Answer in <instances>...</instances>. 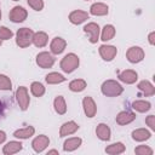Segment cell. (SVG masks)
<instances>
[{"label":"cell","instance_id":"obj_31","mask_svg":"<svg viewBox=\"0 0 155 155\" xmlns=\"http://www.w3.org/2000/svg\"><path fill=\"white\" fill-rule=\"evenodd\" d=\"M30 91H31V93H33L35 97H41V96H44V93H45V87H44V85H42L41 82L35 81V82L31 84Z\"/></svg>","mask_w":155,"mask_h":155},{"label":"cell","instance_id":"obj_2","mask_svg":"<svg viewBox=\"0 0 155 155\" xmlns=\"http://www.w3.org/2000/svg\"><path fill=\"white\" fill-rule=\"evenodd\" d=\"M33 36H34V31L31 29L21 28L16 34V44L22 48L28 47L33 42Z\"/></svg>","mask_w":155,"mask_h":155},{"label":"cell","instance_id":"obj_5","mask_svg":"<svg viewBox=\"0 0 155 155\" xmlns=\"http://www.w3.org/2000/svg\"><path fill=\"white\" fill-rule=\"evenodd\" d=\"M36 64L40 68H51L54 64V57L48 52H40L36 56Z\"/></svg>","mask_w":155,"mask_h":155},{"label":"cell","instance_id":"obj_16","mask_svg":"<svg viewBox=\"0 0 155 155\" xmlns=\"http://www.w3.org/2000/svg\"><path fill=\"white\" fill-rule=\"evenodd\" d=\"M23 148V144L21 142H17V140H12V142H8L4 149H2V153L5 155H12V154H16L18 153L19 150H22Z\"/></svg>","mask_w":155,"mask_h":155},{"label":"cell","instance_id":"obj_13","mask_svg":"<svg viewBox=\"0 0 155 155\" xmlns=\"http://www.w3.org/2000/svg\"><path fill=\"white\" fill-rule=\"evenodd\" d=\"M67 46V42L64 39L62 38H54L52 41H51V45H50V48H51V52L53 54H59L64 51Z\"/></svg>","mask_w":155,"mask_h":155},{"label":"cell","instance_id":"obj_15","mask_svg":"<svg viewBox=\"0 0 155 155\" xmlns=\"http://www.w3.org/2000/svg\"><path fill=\"white\" fill-rule=\"evenodd\" d=\"M79 128V125L74 121H68V122H64L59 130V136L61 137H65V136H69V134H73L74 132H76Z\"/></svg>","mask_w":155,"mask_h":155},{"label":"cell","instance_id":"obj_29","mask_svg":"<svg viewBox=\"0 0 155 155\" xmlns=\"http://www.w3.org/2000/svg\"><path fill=\"white\" fill-rule=\"evenodd\" d=\"M85 87H86V81L82 80V79L73 80L69 84V90L73 91V92H81V91L85 90Z\"/></svg>","mask_w":155,"mask_h":155},{"label":"cell","instance_id":"obj_22","mask_svg":"<svg viewBox=\"0 0 155 155\" xmlns=\"http://www.w3.org/2000/svg\"><path fill=\"white\" fill-rule=\"evenodd\" d=\"M81 138L79 137H74V138H69L64 142V145H63V149L65 151H73L75 149H78L80 145H81Z\"/></svg>","mask_w":155,"mask_h":155},{"label":"cell","instance_id":"obj_25","mask_svg":"<svg viewBox=\"0 0 155 155\" xmlns=\"http://www.w3.org/2000/svg\"><path fill=\"white\" fill-rule=\"evenodd\" d=\"M138 88L145 94V96H153L155 93V87L148 81V80H143L138 84Z\"/></svg>","mask_w":155,"mask_h":155},{"label":"cell","instance_id":"obj_12","mask_svg":"<svg viewBox=\"0 0 155 155\" xmlns=\"http://www.w3.org/2000/svg\"><path fill=\"white\" fill-rule=\"evenodd\" d=\"M86 19H88V13L85 11H81V10H75V11L70 12V15H69V21L73 24H81Z\"/></svg>","mask_w":155,"mask_h":155},{"label":"cell","instance_id":"obj_20","mask_svg":"<svg viewBox=\"0 0 155 155\" xmlns=\"http://www.w3.org/2000/svg\"><path fill=\"white\" fill-rule=\"evenodd\" d=\"M90 12L93 16H105L108 13V6L103 2H96L91 6Z\"/></svg>","mask_w":155,"mask_h":155},{"label":"cell","instance_id":"obj_21","mask_svg":"<svg viewBox=\"0 0 155 155\" xmlns=\"http://www.w3.org/2000/svg\"><path fill=\"white\" fill-rule=\"evenodd\" d=\"M48 41V36L46 33L44 31H38V33H34V36H33V44L36 46V47H44Z\"/></svg>","mask_w":155,"mask_h":155},{"label":"cell","instance_id":"obj_36","mask_svg":"<svg viewBox=\"0 0 155 155\" xmlns=\"http://www.w3.org/2000/svg\"><path fill=\"white\" fill-rule=\"evenodd\" d=\"M145 124H147L151 130H155V116H154V115H149V116L145 119Z\"/></svg>","mask_w":155,"mask_h":155},{"label":"cell","instance_id":"obj_30","mask_svg":"<svg viewBox=\"0 0 155 155\" xmlns=\"http://www.w3.org/2000/svg\"><path fill=\"white\" fill-rule=\"evenodd\" d=\"M132 108L139 113H145L151 108V104L147 101H136L132 103Z\"/></svg>","mask_w":155,"mask_h":155},{"label":"cell","instance_id":"obj_23","mask_svg":"<svg viewBox=\"0 0 155 155\" xmlns=\"http://www.w3.org/2000/svg\"><path fill=\"white\" fill-rule=\"evenodd\" d=\"M150 136H151V133L145 128H138V130H134L132 132V138L134 140H137V142L147 140V139L150 138Z\"/></svg>","mask_w":155,"mask_h":155},{"label":"cell","instance_id":"obj_28","mask_svg":"<svg viewBox=\"0 0 155 155\" xmlns=\"http://www.w3.org/2000/svg\"><path fill=\"white\" fill-rule=\"evenodd\" d=\"M115 35V28L111 25V24H107L104 25L103 30H102V36L101 39L103 41H108V40H111Z\"/></svg>","mask_w":155,"mask_h":155},{"label":"cell","instance_id":"obj_43","mask_svg":"<svg viewBox=\"0 0 155 155\" xmlns=\"http://www.w3.org/2000/svg\"><path fill=\"white\" fill-rule=\"evenodd\" d=\"M13 1H18V0H13Z\"/></svg>","mask_w":155,"mask_h":155},{"label":"cell","instance_id":"obj_40","mask_svg":"<svg viewBox=\"0 0 155 155\" xmlns=\"http://www.w3.org/2000/svg\"><path fill=\"white\" fill-rule=\"evenodd\" d=\"M1 109H2V103L0 102V114H1Z\"/></svg>","mask_w":155,"mask_h":155},{"label":"cell","instance_id":"obj_9","mask_svg":"<svg viewBox=\"0 0 155 155\" xmlns=\"http://www.w3.org/2000/svg\"><path fill=\"white\" fill-rule=\"evenodd\" d=\"M116 52H117L116 47L111 45H102L99 47V54L104 61H108V62L114 59V57L116 56Z\"/></svg>","mask_w":155,"mask_h":155},{"label":"cell","instance_id":"obj_38","mask_svg":"<svg viewBox=\"0 0 155 155\" xmlns=\"http://www.w3.org/2000/svg\"><path fill=\"white\" fill-rule=\"evenodd\" d=\"M154 36H155V33H154V31H153V33H150V35H149V42H150L151 45H154V42H155Z\"/></svg>","mask_w":155,"mask_h":155},{"label":"cell","instance_id":"obj_44","mask_svg":"<svg viewBox=\"0 0 155 155\" xmlns=\"http://www.w3.org/2000/svg\"><path fill=\"white\" fill-rule=\"evenodd\" d=\"M86 1H87V0H86Z\"/></svg>","mask_w":155,"mask_h":155},{"label":"cell","instance_id":"obj_35","mask_svg":"<svg viewBox=\"0 0 155 155\" xmlns=\"http://www.w3.org/2000/svg\"><path fill=\"white\" fill-rule=\"evenodd\" d=\"M28 4L35 11H41L44 8V1L42 0H28Z\"/></svg>","mask_w":155,"mask_h":155},{"label":"cell","instance_id":"obj_24","mask_svg":"<svg viewBox=\"0 0 155 155\" xmlns=\"http://www.w3.org/2000/svg\"><path fill=\"white\" fill-rule=\"evenodd\" d=\"M53 107H54V110L59 114V115H63L65 114L67 111V104H65V101L62 96H58L54 98V102H53Z\"/></svg>","mask_w":155,"mask_h":155},{"label":"cell","instance_id":"obj_6","mask_svg":"<svg viewBox=\"0 0 155 155\" xmlns=\"http://www.w3.org/2000/svg\"><path fill=\"white\" fill-rule=\"evenodd\" d=\"M84 31L90 35V42L91 44H96L98 40H99V25L97 23H87L85 27H84Z\"/></svg>","mask_w":155,"mask_h":155},{"label":"cell","instance_id":"obj_37","mask_svg":"<svg viewBox=\"0 0 155 155\" xmlns=\"http://www.w3.org/2000/svg\"><path fill=\"white\" fill-rule=\"evenodd\" d=\"M5 139H6V133H5L4 131H0V144L4 143Z\"/></svg>","mask_w":155,"mask_h":155},{"label":"cell","instance_id":"obj_4","mask_svg":"<svg viewBox=\"0 0 155 155\" xmlns=\"http://www.w3.org/2000/svg\"><path fill=\"white\" fill-rule=\"evenodd\" d=\"M16 99H17V103L19 104V108L22 110H27L28 107H29V94H28V90L27 87L24 86H21L17 88L16 91Z\"/></svg>","mask_w":155,"mask_h":155},{"label":"cell","instance_id":"obj_19","mask_svg":"<svg viewBox=\"0 0 155 155\" xmlns=\"http://www.w3.org/2000/svg\"><path fill=\"white\" fill-rule=\"evenodd\" d=\"M35 132V128L33 126H27L24 128H19L17 131H15L13 136L16 138H19V139H27V138H30Z\"/></svg>","mask_w":155,"mask_h":155},{"label":"cell","instance_id":"obj_33","mask_svg":"<svg viewBox=\"0 0 155 155\" xmlns=\"http://www.w3.org/2000/svg\"><path fill=\"white\" fill-rule=\"evenodd\" d=\"M134 153L137 155H153V150L147 145H138L134 149Z\"/></svg>","mask_w":155,"mask_h":155},{"label":"cell","instance_id":"obj_8","mask_svg":"<svg viewBox=\"0 0 155 155\" xmlns=\"http://www.w3.org/2000/svg\"><path fill=\"white\" fill-rule=\"evenodd\" d=\"M126 57H127L128 62H131V63H138V62H140L144 58V51L140 47H138V46H133V47H130L127 50Z\"/></svg>","mask_w":155,"mask_h":155},{"label":"cell","instance_id":"obj_17","mask_svg":"<svg viewBox=\"0 0 155 155\" xmlns=\"http://www.w3.org/2000/svg\"><path fill=\"white\" fill-rule=\"evenodd\" d=\"M134 119H136V115H134L133 113L125 110V111H121V113L117 114V116H116V122H117L119 125H127V124L132 122Z\"/></svg>","mask_w":155,"mask_h":155},{"label":"cell","instance_id":"obj_1","mask_svg":"<svg viewBox=\"0 0 155 155\" xmlns=\"http://www.w3.org/2000/svg\"><path fill=\"white\" fill-rule=\"evenodd\" d=\"M101 90H102V93L104 96H107V97L120 96L122 93V91H124L122 86L119 82H116L115 80H107V81H104L102 87H101Z\"/></svg>","mask_w":155,"mask_h":155},{"label":"cell","instance_id":"obj_26","mask_svg":"<svg viewBox=\"0 0 155 155\" xmlns=\"http://www.w3.org/2000/svg\"><path fill=\"white\" fill-rule=\"evenodd\" d=\"M125 151V145L120 142L117 143H114V144H110L109 147L105 148V153L107 154H110V155H116V154H121Z\"/></svg>","mask_w":155,"mask_h":155},{"label":"cell","instance_id":"obj_42","mask_svg":"<svg viewBox=\"0 0 155 155\" xmlns=\"http://www.w3.org/2000/svg\"><path fill=\"white\" fill-rule=\"evenodd\" d=\"M0 19H1V10H0Z\"/></svg>","mask_w":155,"mask_h":155},{"label":"cell","instance_id":"obj_34","mask_svg":"<svg viewBox=\"0 0 155 155\" xmlns=\"http://www.w3.org/2000/svg\"><path fill=\"white\" fill-rule=\"evenodd\" d=\"M12 35H13V33H12L8 28H6V27H0V39H1V40H8V39L12 38Z\"/></svg>","mask_w":155,"mask_h":155},{"label":"cell","instance_id":"obj_14","mask_svg":"<svg viewBox=\"0 0 155 155\" xmlns=\"http://www.w3.org/2000/svg\"><path fill=\"white\" fill-rule=\"evenodd\" d=\"M119 79L125 82V84H134L138 79V75L134 70H131V69H126L121 73H119Z\"/></svg>","mask_w":155,"mask_h":155},{"label":"cell","instance_id":"obj_10","mask_svg":"<svg viewBox=\"0 0 155 155\" xmlns=\"http://www.w3.org/2000/svg\"><path fill=\"white\" fill-rule=\"evenodd\" d=\"M48 144H50V139H48V137L45 136V134L38 136V137L33 140V143H31L33 149H34L36 153H41V151H44Z\"/></svg>","mask_w":155,"mask_h":155},{"label":"cell","instance_id":"obj_39","mask_svg":"<svg viewBox=\"0 0 155 155\" xmlns=\"http://www.w3.org/2000/svg\"><path fill=\"white\" fill-rule=\"evenodd\" d=\"M47 154H58V151L57 150H50Z\"/></svg>","mask_w":155,"mask_h":155},{"label":"cell","instance_id":"obj_3","mask_svg":"<svg viewBox=\"0 0 155 155\" xmlns=\"http://www.w3.org/2000/svg\"><path fill=\"white\" fill-rule=\"evenodd\" d=\"M79 67V57L75 53H68L61 62V68L64 73H71Z\"/></svg>","mask_w":155,"mask_h":155},{"label":"cell","instance_id":"obj_41","mask_svg":"<svg viewBox=\"0 0 155 155\" xmlns=\"http://www.w3.org/2000/svg\"><path fill=\"white\" fill-rule=\"evenodd\" d=\"M1 44H2V40H1V39H0V46H1Z\"/></svg>","mask_w":155,"mask_h":155},{"label":"cell","instance_id":"obj_18","mask_svg":"<svg viewBox=\"0 0 155 155\" xmlns=\"http://www.w3.org/2000/svg\"><path fill=\"white\" fill-rule=\"evenodd\" d=\"M96 134L102 140H109L110 139V128L105 124H99L96 128Z\"/></svg>","mask_w":155,"mask_h":155},{"label":"cell","instance_id":"obj_27","mask_svg":"<svg viewBox=\"0 0 155 155\" xmlns=\"http://www.w3.org/2000/svg\"><path fill=\"white\" fill-rule=\"evenodd\" d=\"M45 80H46L47 84L54 85V84H61V82L65 81V78L59 73H50V74L46 75Z\"/></svg>","mask_w":155,"mask_h":155},{"label":"cell","instance_id":"obj_32","mask_svg":"<svg viewBox=\"0 0 155 155\" xmlns=\"http://www.w3.org/2000/svg\"><path fill=\"white\" fill-rule=\"evenodd\" d=\"M12 88V82L10 78H7L4 74H0V90L2 91H8Z\"/></svg>","mask_w":155,"mask_h":155},{"label":"cell","instance_id":"obj_11","mask_svg":"<svg viewBox=\"0 0 155 155\" xmlns=\"http://www.w3.org/2000/svg\"><path fill=\"white\" fill-rule=\"evenodd\" d=\"M82 105H84V110H85V114L87 115V117H93L96 115V111H97V107H96V103L94 101L86 96L84 99H82Z\"/></svg>","mask_w":155,"mask_h":155},{"label":"cell","instance_id":"obj_7","mask_svg":"<svg viewBox=\"0 0 155 155\" xmlns=\"http://www.w3.org/2000/svg\"><path fill=\"white\" fill-rule=\"evenodd\" d=\"M27 16H28L27 10H25L24 7H22V6H15V7L11 10L10 15H8L10 21H12L13 23L23 22V21L27 18Z\"/></svg>","mask_w":155,"mask_h":155}]
</instances>
